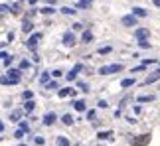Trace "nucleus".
Segmentation results:
<instances>
[{
	"label": "nucleus",
	"instance_id": "obj_4",
	"mask_svg": "<svg viewBox=\"0 0 160 146\" xmlns=\"http://www.w3.org/2000/svg\"><path fill=\"white\" fill-rule=\"evenodd\" d=\"M40 40H42V32H34L28 38V41H26V47H28V50H36V46L40 44Z\"/></svg>",
	"mask_w": 160,
	"mask_h": 146
},
{
	"label": "nucleus",
	"instance_id": "obj_9",
	"mask_svg": "<svg viewBox=\"0 0 160 146\" xmlns=\"http://www.w3.org/2000/svg\"><path fill=\"white\" fill-rule=\"evenodd\" d=\"M158 81H160V69L152 71L150 75H146V79L142 81V85H152V83H158Z\"/></svg>",
	"mask_w": 160,
	"mask_h": 146
},
{
	"label": "nucleus",
	"instance_id": "obj_21",
	"mask_svg": "<svg viewBox=\"0 0 160 146\" xmlns=\"http://www.w3.org/2000/svg\"><path fill=\"white\" fill-rule=\"evenodd\" d=\"M61 123H63L65 126H71L73 123H75V119H73V117H71V114H69V113H67V114H63V117H61Z\"/></svg>",
	"mask_w": 160,
	"mask_h": 146
},
{
	"label": "nucleus",
	"instance_id": "obj_27",
	"mask_svg": "<svg viewBox=\"0 0 160 146\" xmlns=\"http://www.w3.org/2000/svg\"><path fill=\"white\" fill-rule=\"evenodd\" d=\"M50 75H52V73H42V75H40V85H48V83H50Z\"/></svg>",
	"mask_w": 160,
	"mask_h": 146
},
{
	"label": "nucleus",
	"instance_id": "obj_59",
	"mask_svg": "<svg viewBox=\"0 0 160 146\" xmlns=\"http://www.w3.org/2000/svg\"><path fill=\"white\" fill-rule=\"evenodd\" d=\"M97 146H103V144H97Z\"/></svg>",
	"mask_w": 160,
	"mask_h": 146
},
{
	"label": "nucleus",
	"instance_id": "obj_23",
	"mask_svg": "<svg viewBox=\"0 0 160 146\" xmlns=\"http://www.w3.org/2000/svg\"><path fill=\"white\" fill-rule=\"evenodd\" d=\"M22 69H14V67H8V71H6V73H8V77H14V79H20V75H22V73H20Z\"/></svg>",
	"mask_w": 160,
	"mask_h": 146
},
{
	"label": "nucleus",
	"instance_id": "obj_25",
	"mask_svg": "<svg viewBox=\"0 0 160 146\" xmlns=\"http://www.w3.org/2000/svg\"><path fill=\"white\" fill-rule=\"evenodd\" d=\"M40 14H44V16H52V14H55V8H53V6H44V8L40 10Z\"/></svg>",
	"mask_w": 160,
	"mask_h": 146
},
{
	"label": "nucleus",
	"instance_id": "obj_54",
	"mask_svg": "<svg viewBox=\"0 0 160 146\" xmlns=\"http://www.w3.org/2000/svg\"><path fill=\"white\" fill-rule=\"evenodd\" d=\"M4 130V123H2V120H0V132H2Z\"/></svg>",
	"mask_w": 160,
	"mask_h": 146
},
{
	"label": "nucleus",
	"instance_id": "obj_31",
	"mask_svg": "<svg viewBox=\"0 0 160 146\" xmlns=\"http://www.w3.org/2000/svg\"><path fill=\"white\" fill-rule=\"evenodd\" d=\"M142 65H158V59H154V57H148V59H142Z\"/></svg>",
	"mask_w": 160,
	"mask_h": 146
},
{
	"label": "nucleus",
	"instance_id": "obj_47",
	"mask_svg": "<svg viewBox=\"0 0 160 146\" xmlns=\"http://www.w3.org/2000/svg\"><path fill=\"white\" fill-rule=\"evenodd\" d=\"M125 120H127V123H128V124H137V119H134V117H127Z\"/></svg>",
	"mask_w": 160,
	"mask_h": 146
},
{
	"label": "nucleus",
	"instance_id": "obj_49",
	"mask_svg": "<svg viewBox=\"0 0 160 146\" xmlns=\"http://www.w3.org/2000/svg\"><path fill=\"white\" fill-rule=\"evenodd\" d=\"M6 57H8V53H6V51H2V50H0V59H2V61H4V59Z\"/></svg>",
	"mask_w": 160,
	"mask_h": 146
},
{
	"label": "nucleus",
	"instance_id": "obj_50",
	"mask_svg": "<svg viewBox=\"0 0 160 146\" xmlns=\"http://www.w3.org/2000/svg\"><path fill=\"white\" fill-rule=\"evenodd\" d=\"M115 117H117V119L122 117V111H121V109H117V111H115Z\"/></svg>",
	"mask_w": 160,
	"mask_h": 146
},
{
	"label": "nucleus",
	"instance_id": "obj_45",
	"mask_svg": "<svg viewBox=\"0 0 160 146\" xmlns=\"http://www.w3.org/2000/svg\"><path fill=\"white\" fill-rule=\"evenodd\" d=\"M73 30H75V32H81V30H83V24L81 22H75V24H73Z\"/></svg>",
	"mask_w": 160,
	"mask_h": 146
},
{
	"label": "nucleus",
	"instance_id": "obj_36",
	"mask_svg": "<svg viewBox=\"0 0 160 146\" xmlns=\"http://www.w3.org/2000/svg\"><path fill=\"white\" fill-rule=\"evenodd\" d=\"M34 142L38 144V146H44V144H46V138H44V136H36V138H34Z\"/></svg>",
	"mask_w": 160,
	"mask_h": 146
},
{
	"label": "nucleus",
	"instance_id": "obj_20",
	"mask_svg": "<svg viewBox=\"0 0 160 146\" xmlns=\"http://www.w3.org/2000/svg\"><path fill=\"white\" fill-rule=\"evenodd\" d=\"M55 146H71V142H69V138H67V136H58Z\"/></svg>",
	"mask_w": 160,
	"mask_h": 146
},
{
	"label": "nucleus",
	"instance_id": "obj_42",
	"mask_svg": "<svg viewBox=\"0 0 160 146\" xmlns=\"http://www.w3.org/2000/svg\"><path fill=\"white\" fill-rule=\"evenodd\" d=\"M34 16H36V10H28V14L24 16V20H32Z\"/></svg>",
	"mask_w": 160,
	"mask_h": 146
},
{
	"label": "nucleus",
	"instance_id": "obj_12",
	"mask_svg": "<svg viewBox=\"0 0 160 146\" xmlns=\"http://www.w3.org/2000/svg\"><path fill=\"white\" fill-rule=\"evenodd\" d=\"M131 14H134L137 18H146V16H148V10H146V8H142V6H134Z\"/></svg>",
	"mask_w": 160,
	"mask_h": 146
},
{
	"label": "nucleus",
	"instance_id": "obj_11",
	"mask_svg": "<svg viewBox=\"0 0 160 146\" xmlns=\"http://www.w3.org/2000/svg\"><path fill=\"white\" fill-rule=\"evenodd\" d=\"M113 136H115L113 130H99L97 132V138H99V140H113Z\"/></svg>",
	"mask_w": 160,
	"mask_h": 146
},
{
	"label": "nucleus",
	"instance_id": "obj_37",
	"mask_svg": "<svg viewBox=\"0 0 160 146\" xmlns=\"http://www.w3.org/2000/svg\"><path fill=\"white\" fill-rule=\"evenodd\" d=\"M8 10H12V6H8V4H0V14H6Z\"/></svg>",
	"mask_w": 160,
	"mask_h": 146
},
{
	"label": "nucleus",
	"instance_id": "obj_7",
	"mask_svg": "<svg viewBox=\"0 0 160 146\" xmlns=\"http://www.w3.org/2000/svg\"><path fill=\"white\" fill-rule=\"evenodd\" d=\"M55 120H58V114H55V111H48L44 117H42V123H44L46 126H52Z\"/></svg>",
	"mask_w": 160,
	"mask_h": 146
},
{
	"label": "nucleus",
	"instance_id": "obj_41",
	"mask_svg": "<svg viewBox=\"0 0 160 146\" xmlns=\"http://www.w3.org/2000/svg\"><path fill=\"white\" fill-rule=\"evenodd\" d=\"M24 101H30V99H32V97H34V93H32V91H24Z\"/></svg>",
	"mask_w": 160,
	"mask_h": 146
},
{
	"label": "nucleus",
	"instance_id": "obj_14",
	"mask_svg": "<svg viewBox=\"0 0 160 146\" xmlns=\"http://www.w3.org/2000/svg\"><path fill=\"white\" fill-rule=\"evenodd\" d=\"M134 85H137V79H134V77H125V79L121 81V87H122V89L134 87Z\"/></svg>",
	"mask_w": 160,
	"mask_h": 146
},
{
	"label": "nucleus",
	"instance_id": "obj_44",
	"mask_svg": "<svg viewBox=\"0 0 160 146\" xmlns=\"http://www.w3.org/2000/svg\"><path fill=\"white\" fill-rule=\"evenodd\" d=\"M97 107H99V109H107V107H109V103H107L105 99H101L99 103H97Z\"/></svg>",
	"mask_w": 160,
	"mask_h": 146
},
{
	"label": "nucleus",
	"instance_id": "obj_17",
	"mask_svg": "<svg viewBox=\"0 0 160 146\" xmlns=\"http://www.w3.org/2000/svg\"><path fill=\"white\" fill-rule=\"evenodd\" d=\"M34 30V22L32 20H22V32L24 34H30Z\"/></svg>",
	"mask_w": 160,
	"mask_h": 146
},
{
	"label": "nucleus",
	"instance_id": "obj_60",
	"mask_svg": "<svg viewBox=\"0 0 160 146\" xmlns=\"http://www.w3.org/2000/svg\"><path fill=\"white\" fill-rule=\"evenodd\" d=\"M0 140H2V136H0Z\"/></svg>",
	"mask_w": 160,
	"mask_h": 146
},
{
	"label": "nucleus",
	"instance_id": "obj_48",
	"mask_svg": "<svg viewBox=\"0 0 160 146\" xmlns=\"http://www.w3.org/2000/svg\"><path fill=\"white\" fill-rule=\"evenodd\" d=\"M12 12L18 14V12H20V4H14V6H12Z\"/></svg>",
	"mask_w": 160,
	"mask_h": 146
},
{
	"label": "nucleus",
	"instance_id": "obj_13",
	"mask_svg": "<svg viewBox=\"0 0 160 146\" xmlns=\"http://www.w3.org/2000/svg\"><path fill=\"white\" fill-rule=\"evenodd\" d=\"M58 95H59V99H65V97H75V91H73L71 87H65V89H59Z\"/></svg>",
	"mask_w": 160,
	"mask_h": 146
},
{
	"label": "nucleus",
	"instance_id": "obj_46",
	"mask_svg": "<svg viewBox=\"0 0 160 146\" xmlns=\"http://www.w3.org/2000/svg\"><path fill=\"white\" fill-rule=\"evenodd\" d=\"M10 63H12V56H8V57H6V59H4V67H6V69H8V67H10Z\"/></svg>",
	"mask_w": 160,
	"mask_h": 146
},
{
	"label": "nucleus",
	"instance_id": "obj_43",
	"mask_svg": "<svg viewBox=\"0 0 160 146\" xmlns=\"http://www.w3.org/2000/svg\"><path fill=\"white\" fill-rule=\"evenodd\" d=\"M30 67V61H28V59H22V61H20V69H28Z\"/></svg>",
	"mask_w": 160,
	"mask_h": 146
},
{
	"label": "nucleus",
	"instance_id": "obj_26",
	"mask_svg": "<svg viewBox=\"0 0 160 146\" xmlns=\"http://www.w3.org/2000/svg\"><path fill=\"white\" fill-rule=\"evenodd\" d=\"M137 44H138V47H140V50H150V47H152L150 40H140V41H137Z\"/></svg>",
	"mask_w": 160,
	"mask_h": 146
},
{
	"label": "nucleus",
	"instance_id": "obj_30",
	"mask_svg": "<svg viewBox=\"0 0 160 146\" xmlns=\"http://www.w3.org/2000/svg\"><path fill=\"white\" fill-rule=\"evenodd\" d=\"M77 87L83 91V93H89V83H85V81H77Z\"/></svg>",
	"mask_w": 160,
	"mask_h": 146
},
{
	"label": "nucleus",
	"instance_id": "obj_10",
	"mask_svg": "<svg viewBox=\"0 0 160 146\" xmlns=\"http://www.w3.org/2000/svg\"><path fill=\"white\" fill-rule=\"evenodd\" d=\"M24 113H26L24 109H16V111H12L10 113V120H12V123H20V119L24 117Z\"/></svg>",
	"mask_w": 160,
	"mask_h": 146
},
{
	"label": "nucleus",
	"instance_id": "obj_58",
	"mask_svg": "<svg viewBox=\"0 0 160 146\" xmlns=\"http://www.w3.org/2000/svg\"><path fill=\"white\" fill-rule=\"evenodd\" d=\"M75 146H81V144H75Z\"/></svg>",
	"mask_w": 160,
	"mask_h": 146
},
{
	"label": "nucleus",
	"instance_id": "obj_5",
	"mask_svg": "<svg viewBox=\"0 0 160 146\" xmlns=\"http://www.w3.org/2000/svg\"><path fill=\"white\" fill-rule=\"evenodd\" d=\"M134 40H150V30L148 28H134Z\"/></svg>",
	"mask_w": 160,
	"mask_h": 146
},
{
	"label": "nucleus",
	"instance_id": "obj_34",
	"mask_svg": "<svg viewBox=\"0 0 160 146\" xmlns=\"http://www.w3.org/2000/svg\"><path fill=\"white\" fill-rule=\"evenodd\" d=\"M46 89H50V91H55V89H59V85H58V81H50L46 85Z\"/></svg>",
	"mask_w": 160,
	"mask_h": 146
},
{
	"label": "nucleus",
	"instance_id": "obj_19",
	"mask_svg": "<svg viewBox=\"0 0 160 146\" xmlns=\"http://www.w3.org/2000/svg\"><path fill=\"white\" fill-rule=\"evenodd\" d=\"M154 101V95H138L137 97V103H140V105H142V103H152Z\"/></svg>",
	"mask_w": 160,
	"mask_h": 146
},
{
	"label": "nucleus",
	"instance_id": "obj_18",
	"mask_svg": "<svg viewBox=\"0 0 160 146\" xmlns=\"http://www.w3.org/2000/svg\"><path fill=\"white\" fill-rule=\"evenodd\" d=\"M81 41H83V44H91V41H93V34H91V30H83Z\"/></svg>",
	"mask_w": 160,
	"mask_h": 146
},
{
	"label": "nucleus",
	"instance_id": "obj_15",
	"mask_svg": "<svg viewBox=\"0 0 160 146\" xmlns=\"http://www.w3.org/2000/svg\"><path fill=\"white\" fill-rule=\"evenodd\" d=\"M18 83H20V79H14V77H8V75L0 77V85H18Z\"/></svg>",
	"mask_w": 160,
	"mask_h": 146
},
{
	"label": "nucleus",
	"instance_id": "obj_38",
	"mask_svg": "<svg viewBox=\"0 0 160 146\" xmlns=\"http://www.w3.org/2000/svg\"><path fill=\"white\" fill-rule=\"evenodd\" d=\"M132 111H134V114H140V113H142V107H140V103L132 105Z\"/></svg>",
	"mask_w": 160,
	"mask_h": 146
},
{
	"label": "nucleus",
	"instance_id": "obj_6",
	"mask_svg": "<svg viewBox=\"0 0 160 146\" xmlns=\"http://www.w3.org/2000/svg\"><path fill=\"white\" fill-rule=\"evenodd\" d=\"M61 41H63V46L73 47V46L77 44V38H75V34H73V32H65L63 36H61Z\"/></svg>",
	"mask_w": 160,
	"mask_h": 146
},
{
	"label": "nucleus",
	"instance_id": "obj_56",
	"mask_svg": "<svg viewBox=\"0 0 160 146\" xmlns=\"http://www.w3.org/2000/svg\"><path fill=\"white\" fill-rule=\"evenodd\" d=\"M156 69H160V61H158V65H156Z\"/></svg>",
	"mask_w": 160,
	"mask_h": 146
},
{
	"label": "nucleus",
	"instance_id": "obj_33",
	"mask_svg": "<svg viewBox=\"0 0 160 146\" xmlns=\"http://www.w3.org/2000/svg\"><path fill=\"white\" fill-rule=\"evenodd\" d=\"M24 134H26V130H22V129H18V130L14 132V138H16V140H22V138H24Z\"/></svg>",
	"mask_w": 160,
	"mask_h": 146
},
{
	"label": "nucleus",
	"instance_id": "obj_22",
	"mask_svg": "<svg viewBox=\"0 0 160 146\" xmlns=\"http://www.w3.org/2000/svg\"><path fill=\"white\" fill-rule=\"evenodd\" d=\"M59 12H61V14H65V16H75V12H77V10H73L71 6H61V10H59Z\"/></svg>",
	"mask_w": 160,
	"mask_h": 146
},
{
	"label": "nucleus",
	"instance_id": "obj_52",
	"mask_svg": "<svg viewBox=\"0 0 160 146\" xmlns=\"http://www.w3.org/2000/svg\"><path fill=\"white\" fill-rule=\"evenodd\" d=\"M8 44H10V41H0V50H2V47H6Z\"/></svg>",
	"mask_w": 160,
	"mask_h": 146
},
{
	"label": "nucleus",
	"instance_id": "obj_28",
	"mask_svg": "<svg viewBox=\"0 0 160 146\" xmlns=\"http://www.w3.org/2000/svg\"><path fill=\"white\" fill-rule=\"evenodd\" d=\"M91 4H93V0H79V2H77V6H79V8H85V10H87Z\"/></svg>",
	"mask_w": 160,
	"mask_h": 146
},
{
	"label": "nucleus",
	"instance_id": "obj_55",
	"mask_svg": "<svg viewBox=\"0 0 160 146\" xmlns=\"http://www.w3.org/2000/svg\"><path fill=\"white\" fill-rule=\"evenodd\" d=\"M26 2H30V4H36V2H38V0H26Z\"/></svg>",
	"mask_w": 160,
	"mask_h": 146
},
{
	"label": "nucleus",
	"instance_id": "obj_51",
	"mask_svg": "<svg viewBox=\"0 0 160 146\" xmlns=\"http://www.w3.org/2000/svg\"><path fill=\"white\" fill-rule=\"evenodd\" d=\"M14 40V32H8V38H6V41H12Z\"/></svg>",
	"mask_w": 160,
	"mask_h": 146
},
{
	"label": "nucleus",
	"instance_id": "obj_3",
	"mask_svg": "<svg viewBox=\"0 0 160 146\" xmlns=\"http://www.w3.org/2000/svg\"><path fill=\"white\" fill-rule=\"evenodd\" d=\"M121 24L125 28H134V26H138V18L134 16V14H127V16L121 18Z\"/></svg>",
	"mask_w": 160,
	"mask_h": 146
},
{
	"label": "nucleus",
	"instance_id": "obj_35",
	"mask_svg": "<svg viewBox=\"0 0 160 146\" xmlns=\"http://www.w3.org/2000/svg\"><path fill=\"white\" fill-rule=\"evenodd\" d=\"M144 69H146V65L140 63V65H137V67H132V69H131V73H142Z\"/></svg>",
	"mask_w": 160,
	"mask_h": 146
},
{
	"label": "nucleus",
	"instance_id": "obj_53",
	"mask_svg": "<svg viewBox=\"0 0 160 146\" xmlns=\"http://www.w3.org/2000/svg\"><path fill=\"white\" fill-rule=\"evenodd\" d=\"M152 4H154V6H158V8H160V0H152Z\"/></svg>",
	"mask_w": 160,
	"mask_h": 146
},
{
	"label": "nucleus",
	"instance_id": "obj_16",
	"mask_svg": "<svg viewBox=\"0 0 160 146\" xmlns=\"http://www.w3.org/2000/svg\"><path fill=\"white\" fill-rule=\"evenodd\" d=\"M73 109H75L77 113H85L87 111V105H85V101L79 99V101H73Z\"/></svg>",
	"mask_w": 160,
	"mask_h": 146
},
{
	"label": "nucleus",
	"instance_id": "obj_39",
	"mask_svg": "<svg viewBox=\"0 0 160 146\" xmlns=\"http://www.w3.org/2000/svg\"><path fill=\"white\" fill-rule=\"evenodd\" d=\"M61 75H63V71H61V69H53L52 71V77H55V79H59Z\"/></svg>",
	"mask_w": 160,
	"mask_h": 146
},
{
	"label": "nucleus",
	"instance_id": "obj_8",
	"mask_svg": "<svg viewBox=\"0 0 160 146\" xmlns=\"http://www.w3.org/2000/svg\"><path fill=\"white\" fill-rule=\"evenodd\" d=\"M81 69H83V63H75V65H73V69L65 75V79H67L69 83H71V81H75V79H77V73L81 71Z\"/></svg>",
	"mask_w": 160,
	"mask_h": 146
},
{
	"label": "nucleus",
	"instance_id": "obj_40",
	"mask_svg": "<svg viewBox=\"0 0 160 146\" xmlns=\"http://www.w3.org/2000/svg\"><path fill=\"white\" fill-rule=\"evenodd\" d=\"M20 129H22V130H26V132H30V124L26 123V120H20Z\"/></svg>",
	"mask_w": 160,
	"mask_h": 146
},
{
	"label": "nucleus",
	"instance_id": "obj_32",
	"mask_svg": "<svg viewBox=\"0 0 160 146\" xmlns=\"http://www.w3.org/2000/svg\"><path fill=\"white\" fill-rule=\"evenodd\" d=\"M87 119L91 120V123H95V120H97V111H95V109H91V111H87Z\"/></svg>",
	"mask_w": 160,
	"mask_h": 146
},
{
	"label": "nucleus",
	"instance_id": "obj_29",
	"mask_svg": "<svg viewBox=\"0 0 160 146\" xmlns=\"http://www.w3.org/2000/svg\"><path fill=\"white\" fill-rule=\"evenodd\" d=\"M111 51H113V47H111V46H103V47H99V53H101V56H109Z\"/></svg>",
	"mask_w": 160,
	"mask_h": 146
},
{
	"label": "nucleus",
	"instance_id": "obj_24",
	"mask_svg": "<svg viewBox=\"0 0 160 146\" xmlns=\"http://www.w3.org/2000/svg\"><path fill=\"white\" fill-rule=\"evenodd\" d=\"M34 109H36V103L32 99H30V101H24V111H26V113H32Z\"/></svg>",
	"mask_w": 160,
	"mask_h": 146
},
{
	"label": "nucleus",
	"instance_id": "obj_57",
	"mask_svg": "<svg viewBox=\"0 0 160 146\" xmlns=\"http://www.w3.org/2000/svg\"><path fill=\"white\" fill-rule=\"evenodd\" d=\"M18 146H28V144H18Z\"/></svg>",
	"mask_w": 160,
	"mask_h": 146
},
{
	"label": "nucleus",
	"instance_id": "obj_2",
	"mask_svg": "<svg viewBox=\"0 0 160 146\" xmlns=\"http://www.w3.org/2000/svg\"><path fill=\"white\" fill-rule=\"evenodd\" d=\"M150 140H152L150 132H142V134H137L134 138H131V144L132 146H148Z\"/></svg>",
	"mask_w": 160,
	"mask_h": 146
},
{
	"label": "nucleus",
	"instance_id": "obj_1",
	"mask_svg": "<svg viewBox=\"0 0 160 146\" xmlns=\"http://www.w3.org/2000/svg\"><path fill=\"white\" fill-rule=\"evenodd\" d=\"M125 69L122 63H111V65H101L99 67V75H113V73H121Z\"/></svg>",
	"mask_w": 160,
	"mask_h": 146
}]
</instances>
